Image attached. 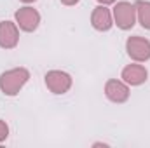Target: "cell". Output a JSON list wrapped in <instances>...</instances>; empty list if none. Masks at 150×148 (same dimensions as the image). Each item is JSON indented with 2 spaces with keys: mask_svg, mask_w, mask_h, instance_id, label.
<instances>
[{
  "mask_svg": "<svg viewBox=\"0 0 150 148\" xmlns=\"http://www.w3.org/2000/svg\"><path fill=\"white\" fill-rule=\"evenodd\" d=\"M30 72L26 68H12L0 75V91L5 96H16L28 82Z\"/></svg>",
  "mask_w": 150,
  "mask_h": 148,
  "instance_id": "obj_1",
  "label": "cell"
},
{
  "mask_svg": "<svg viewBox=\"0 0 150 148\" xmlns=\"http://www.w3.org/2000/svg\"><path fill=\"white\" fill-rule=\"evenodd\" d=\"M113 19L120 30H129L136 23V7L129 2H117L113 7Z\"/></svg>",
  "mask_w": 150,
  "mask_h": 148,
  "instance_id": "obj_2",
  "label": "cell"
},
{
  "mask_svg": "<svg viewBox=\"0 0 150 148\" xmlns=\"http://www.w3.org/2000/svg\"><path fill=\"white\" fill-rule=\"evenodd\" d=\"M126 49H127L129 58L138 61V63L150 59V40H147V38L138 37V35L129 37L126 42Z\"/></svg>",
  "mask_w": 150,
  "mask_h": 148,
  "instance_id": "obj_3",
  "label": "cell"
},
{
  "mask_svg": "<svg viewBox=\"0 0 150 148\" xmlns=\"http://www.w3.org/2000/svg\"><path fill=\"white\" fill-rule=\"evenodd\" d=\"M45 85L54 94H65L72 87V77L61 70H51L45 73Z\"/></svg>",
  "mask_w": 150,
  "mask_h": 148,
  "instance_id": "obj_4",
  "label": "cell"
},
{
  "mask_svg": "<svg viewBox=\"0 0 150 148\" xmlns=\"http://www.w3.org/2000/svg\"><path fill=\"white\" fill-rule=\"evenodd\" d=\"M16 23L23 32H35L40 23V14L33 7H21L16 12Z\"/></svg>",
  "mask_w": 150,
  "mask_h": 148,
  "instance_id": "obj_5",
  "label": "cell"
},
{
  "mask_svg": "<svg viewBox=\"0 0 150 148\" xmlns=\"http://www.w3.org/2000/svg\"><path fill=\"white\" fill-rule=\"evenodd\" d=\"M19 42V30L18 25L12 21L0 23V47L2 49H14Z\"/></svg>",
  "mask_w": 150,
  "mask_h": 148,
  "instance_id": "obj_6",
  "label": "cell"
},
{
  "mask_svg": "<svg viewBox=\"0 0 150 148\" xmlns=\"http://www.w3.org/2000/svg\"><path fill=\"white\" fill-rule=\"evenodd\" d=\"M105 94H107V98L110 101H113V103H124L129 98V87H127L126 82H120V80L112 78L105 85Z\"/></svg>",
  "mask_w": 150,
  "mask_h": 148,
  "instance_id": "obj_7",
  "label": "cell"
},
{
  "mask_svg": "<svg viewBox=\"0 0 150 148\" xmlns=\"http://www.w3.org/2000/svg\"><path fill=\"white\" fill-rule=\"evenodd\" d=\"M91 25L98 32H108L112 28V12L107 9V5H98L91 14Z\"/></svg>",
  "mask_w": 150,
  "mask_h": 148,
  "instance_id": "obj_8",
  "label": "cell"
},
{
  "mask_svg": "<svg viewBox=\"0 0 150 148\" xmlns=\"http://www.w3.org/2000/svg\"><path fill=\"white\" fill-rule=\"evenodd\" d=\"M149 72L143 65H127L124 70H122V80L127 84V85H140L147 80Z\"/></svg>",
  "mask_w": 150,
  "mask_h": 148,
  "instance_id": "obj_9",
  "label": "cell"
},
{
  "mask_svg": "<svg viewBox=\"0 0 150 148\" xmlns=\"http://www.w3.org/2000/svg\"><path fill=\"white\" fill-rule=\"evenodd\" d=\"M136 7V18L140 19L142 26L145 30H150V2L147 0H138L134 4Z\"/></svg>",
  "mask_w": 150,
  "mask_h": 148,
  "instance_id": "obj_10",
  "label": "cell"
},
{
  "mask_svg": "<svg viewBox=\"0 0 150 148\" xmlns=\"http://www.w3.org/2000/svg\"><path fill=\"white\" fill-rule=\"evenodd\" d=\"M7 136H9V125L0 118V143H2V141H5V140H7Z\"/></svg>",
  "mask_w": 150,
  "mask_h": 148,
  "instance_id": "obj_11",
  "label": "cell"
},
{
  "mask_svg": "<svg viewBox=\"0 0 150 148\" xmlns=\"http://www.w3.org/2000/svg\"><path fill=\"white\" fill-rule=\"evenodd\" d=\"M61 4H65V5H75V4H79V0H61Z\"/></svg>",
  "mask_w": 150,
  "mask_h": 148,
  "instance_id": "obj_12",
  "label": "cell"
},
{
  "mask_svg": "<svg viewBox=\"0 0 150 148\" xmlns=\"http://www.w3.org/2000/svg\"><path fill=\"white\" fill-rule=\"evenodd\" d=\"M98 2H100L101 5H110V4H115L117 0H98Z\"/></svg>",
  "mask_w": 150,
  "mask_h": 148,
  "instance_id": "obj_13",
  "label": "cell"
},
{
  "mask_svg": "<svg viewBox=\"0 0 150 148\" xmlns=\"http://www.w3.org/2000/svg\"><path fill=\"white\" fill-rule=\"evenodd\" d=\"M21 2H25V4H32V2H35V0H21Z\"/></svg>",
  "mask_w": 150,
  "mask_h": 148,
  "instance_id": "obj_14",
  "label": "cell"
}]
</instances>
